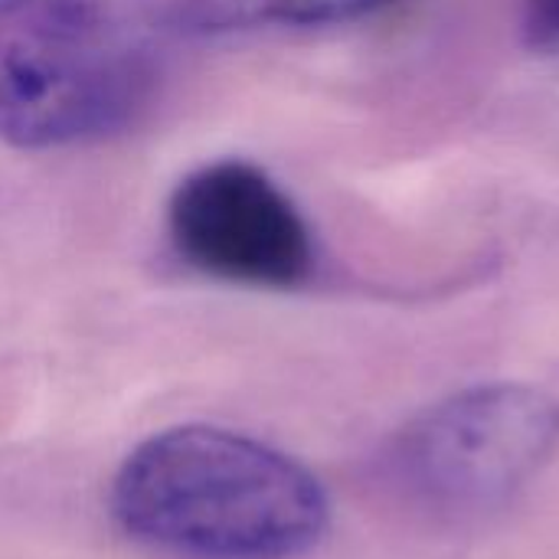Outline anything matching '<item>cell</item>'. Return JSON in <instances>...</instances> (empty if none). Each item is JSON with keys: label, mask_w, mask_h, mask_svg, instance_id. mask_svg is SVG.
Here are the masks:
<instances>
[{"label": "cell", "mask_w": 559, "mask_h": 559, "mask_svg": "<svg viewBox=\"0 0 559 559\" xmlns=\"http://www.w3.org/2000/svg\"><path fill=\"white\" fill-rule=\"evenodd\" d=\"M115 524L180 559H298L331 527L318 475L252 436L187 423L128 452L108 488Z\"/></svg>", "instance_id": "6da1fadb"}, {"label": "cell", "mask_w": 559, "mask_h": 559, "mask_svg": "<svg viewBox=\"0 0 559 559\" xmlns=\"http://www.w3.org/2000/svg\"><path fill=\"white\" fill-rule=\"evenodd\" d=\"M147 88L131 33L98 0H0V138L66 147L121 128Z\"/></svg>", "instance_id": "7a4b0ae2"}, {"label": "cell", "mask_w": 559, "mask_h": 559, "mask_svg": "<svg viewBox=\"0 0 559 559\" xmlns=\"http://www.w3.org/2000/svg\"><path fill=\"white\" fill-rule=\"evenodd\" d=\"M559 442V403L524 383H485L439 400L390 442L393 491L432 521H478L508 508Z\"/></svg>", "instance_id": "3957f363"}, {"label": "cell", "mask_w": 559, "mask_h": 559, "mask_svg": "<svg viewBox=\"0 0 559 559\" xmlns=\"http://www.w3.org/2000/svg\"><path fill=\"white\" fill-rule=\"evenodd\" d=\"M167 226L180 259L223 282L295 288L314 269L301 213L265 170L246 160H216L180 180Z\"/></svg>", "instance_id": "277c9868"}, {"label": "cell", "mask_w": 559, "mask_h": 559, "mask_svg": "<svg viewBox=\"0 0 559 559\" xmlns=\"http://www.w3.org/2000/svg\"><path fill=\"white\" fill-rule=\"evenodd\" d=\"M396 0H170L183 33H246L269 26H331L364 20Z\"/></svg>", "instance_id": "5b68a950"}, {"label": "cell", "mask_w": 559, "mask_h": 559, "mask_svg": "<svg viewBox=\"0 0 559 559\" xmlns=\"http://www.w3.org/2000/svg\"><path fill=\"white\" fill-rule=\"evenodd\" d=\"M524 33L531 46L559 52V0H524Z\"/></svg>", "instance_id": "8992f818"}]
</instances>
